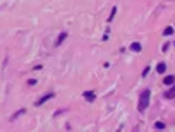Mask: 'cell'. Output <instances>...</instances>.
Returning a JSON list of instances; mask_svg holds the SVG:
<instances>
[{
    "mask_svg": "<svg viewBox=\"0 0 175 132\" xmlns=\"http://www.w3.org/2000/svg\"><path fill=\"white\" fill-rule=\"evenodd\" d=\"M163 84H165V86H172V84H175V76H167L165 79H163Z\"/></svg>",
    "mask_w": 175,
    "mask_h": 132,
    "instance_id": "4",
    "label": "cell"
},
{
    "mask_svg": "<svg viewBox=\"0 0 175 132\" xmlns=\"http://www.w3.org/2000/svg\"><path fill=\"white\" fill-rule=\"evenodd\" d=\"M174 45H175V43H174Z\"/></svg>",
    "mask_w": 175,
    "mask_h": 132,
    "instance_id": "15",
    "label": "cell"
},
{
    "mask_svg": "<svg viewBox=\"0 0 175 132\" xmlns=\"http://www.w3.org/2000/svg\"><path fill=\"white\" fill-rule=\"evenodd\" d=\"M149 98H151V91L149 89H143L139 94V105H137V108L139 111H144L149 106Z\"/></svg>",
    "mask_w": 175,
    "mask_h": 132,
    "instance_id": "1",
    "label": "cell"
},
{
    "mask_svg": "<svg viewBox=\"0 0 175 132\" xmlns=\"http://www.w3.org/2000/svg\"><path fill=\"white\" fill-rule=\"evenodd\" d=\"M148 72H149V67H146V69L143 70V77H146V76H148Z\"/></svg>",
    "mask_w": 175,
    "mask_h": 132,
    "instance_id": "13",
    "label": "cell"
},
{
    "mask_svg": "<svg viewBox=\"0 0 175 132\" xmlns=\"http://www.w3.org/2000/svg\"><path fill=\"white\" fill-rule=\"evenodd\" d=\"M28 84H29V86H35V84H36V79H29Z\"/></svg>",
    "mask_w": 175,
    "mask_h": 132,
    "instance_id": "12",
    "label": "cell"
},
{
    "mask_svg": "<svg viewBox=\"0 0 175 132\" xmlns=\"http://www.w3.org/2000/svg\"><path fill=\"white\" fill-rule=\"evenodd\" d=\"M165 70H167V65H165V62H160L158 65H156V72H158V74H163Z\"/></svg>",
    "mask_w": 175,
    "mask_h": 132,
    "instance_id": "6",
    "label": "cell"
},
{
    "mask_svg": "<svg viewBox=\"0 0 175 132\" xmlns=\"http://www.w3.org/2000/svg\"><path fill=\"white\" fill-rule=\"evenodd\" d=\"M115 14H117V7H113V9H112V12H110V17H108V22H112V21H113Z\"/></svg>",
    "mask_w": 175,
    "mask_h": 132,
    "instance_id": "10",
    "label": "cell"
},
{
    "mask_svg": "<svg viewBox=\"0 0 175 132\" xmlns=\"http://www.w3.org/2000/svg\"><path fill=\"white\" fill-rule=\"evenodd\" d=\"M154 129H158V131H163V129H165V124H163V122H156V124H154Z\"/></svg>",
    "mask_w": 175,
    "mask_h": 132,
    "instance_id": "11",
    "label": "cell"
},
{
    "mask_svg": "<svg viewBox=\"0 0 175 132\" xmlns=\"http://www.w3.org/2000/svg\"><path fill=\"white\" fill-rule=\"evenodd\" d=\"M84 98H86L88 101H95L96 94H95V91H86V93H84Z\"/></svg>",
    "mask_w": 175,
    "mask_h": 132,
    "instance_id": "5",
    "label": "cell"
},
{
    "mask_svg": "<svg viewBox=\"0 0 175 132\" xmlns=\"http://www.w3.org/2000/svg\"><path fill=\"white\" fill-rule=\"evenodd\" d=\"M55 96V94H53V93H48V94H45V96H41L40 98V100H38V101H36V106H40V105H43L45 103V101H48V100H52V98Z\"/></svg>",
    "mask_w": 175,
    "mask_h": 132,
    "instance_id": "2",
    "label": "cell"
},
{
    "mask_svg": "<svg viewBox=\"0 0 175 132\" xmlns=\"http://www.w3.org/2000/svg\"><path fill=\"white\" fill-rule=\"evenodd\" d=\"M172 33H174V28H170V26L163 29V35H165V36H170V35H172Z\"/></svg>",
    "mask_w": 175,
    "mask_h": 132,
    "instance_id": "9",
    "label": "cell"
},
{
    "mask_svg": "<svg viewBox=\"0 0 175 132\" xmlns=\"http://www.w3.org/2000/svg\"><path fill=\"white\" fill-rule=\"evenodd\" d=\"M163 96L167 98V100H172V98H175V84H172V88L163 93Z\"/></svg>",
    "mask_w": 175,
    "mask_h": 132,
    "instance_id": "3",
    "label": "cell"
},
{
    "mask_svg": "<svg viewBox=\"0 0 175 132\" xmlns=\"http://www.w3.org/2000/svg\"><path fill=\"white\" fill-rule=\"evenodd\" d=\"M131 50H132V52H136V53H139V52H141V43L134 41L132 45H131Z\"/></svg>",
    "mask_w": 175,
    "mask_h": 132,
    "instance_id": "8",
    "label": "cell"
},
{
    "mask_svg": "<svg viewBox=\"0 0 175 132\" xmlns=\"http://www.w3.org/2000/svg\"><path fill=\"white\" fill-rule=\"evenodd\" d=\"M168 45H170V43H165V45L161 46V50H163V52H167V50H168Z\"/></svg>",
    "mask_w": 175,
    "mask_h": 132,
    "instance_id": "14",
    "label": "cell"
},
{
    "mask_svg": "<svg viewBox=\"0 0 175 132\" xmlns=\"http://www.w3.org/2000/svg\"><path fill=\"white\" fill-rule=\"evenodd\" d=\"M65 38H67V31H62V33H60V36L57 38V46H58V45H62V41L65 40Z\"/></svg>",
    "mask_w": 175,
    "mask_h": 132,
    "instance_id": "7",
    "label": "cell"
}]
</instances>
